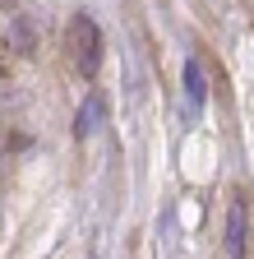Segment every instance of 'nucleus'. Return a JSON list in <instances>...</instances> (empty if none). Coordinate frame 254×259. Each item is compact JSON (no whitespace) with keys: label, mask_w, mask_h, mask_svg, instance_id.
Segmentation results:
<instances>
[{"label":"nucleus","mask_w":254,"mask_h":259,"mask_svg":"<svg viewBox=\"0 0 254 259\" xmlns=\"http://www.w3.org/2000/svg\"><path fill=\"white\" fill-rule=\"evenodd\" d=\"M102 120H107V102H102V93H88V102H83V107H79V116H74L79 139H83V135H92Z\"/></svg>","instance_id":"nucleus-3"},{"label":"nucleus","mask_w":254,"mask_h":259,"mask_svg":"<svg viewBox=\"0 0 254 259\" xmlns=\"http://www.w3.org/2000/svg\"><path fill=\"white\" fill-rule=\"evenodd\" d=\"M65 47H70V60L79 74H97L102 65V32L92 23V14H74L70 28H65Z\"/></svg>","instance_id":"nucleus-1"},{"label":"nucleus","mask_w":254,"mask_h":259,"mask_svg":"<svg viewBox=\"0 0 254 259\" xmlns=\"http://www.w3.org/2000/svg\"><path fill=\"white\" fill-rule=\"evenodd\" d=\"M227 254L245 259V204L240 199H231V208H227Z\"/></svg>","instance_id":"nucleus-2"},{"label":"nucleus","mask_w":254,"mask_h":259,"mask_svg":"<svg viewBox=\"0 0 254 259\" xmlns=\"http://www.w3.org/2000/svg\"><path fill=\"white\" fill-rule=\"evenodd\" d=\"M185 107L189 111H204V70H199V60H185Z\"/></svg>","instance_id":"nucleus-4"}]
</instances>
